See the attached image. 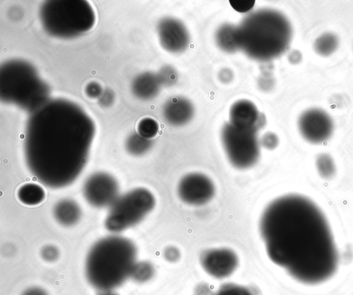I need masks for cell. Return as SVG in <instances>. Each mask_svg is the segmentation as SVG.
<instances>
[{"mask_svg": "<svg viewBox=\"0 0 353 295\" xmlns=\"http://www.w3.org/2000/svg\"><path fill=\"white\" fill-rule=\"evenodd\" d=\"M259 230L270 259L297 282L323 284L337 272L339 255L330 225L308 197L289 194L264 210Z\"/></svg>", "mask_w": 353, "mask_h": 295, "instance_id": "1", "label": "cell"}, {"mask_svg": "<svg viewBox=\"0 0 353 295\" xmlns=\"http://www.w3.org/2000/svg\"><path fill=\"white\" fill-rule=\"evenodd\" d=\"M92 119L77 104L48 101L28 121L24 154L32 174L42 184L60 188L83 171L94 136Z\"/></svg>", "mask_w": 353, "mask_h": 295, "instance_id": "2", "label": "cell"}, {"mask_svg": "<svg viewBox=\"0 0 353 295\" xmlns=\"http://www.w3.org/2000/svg\"><path fill=\"white\" fill-rule=\"evenodd\" d=\"M237 28L240 50L248 57L261 61L281 55L292 37L289 20L272 9H260L248 14Z\"/></svg>", "mask_w": 353, "mask_h": 295, "instance_id": "3", "label": "cell"}, {"mask_svg": "<svg viewBox=\"0 0 353 295\" xmlns=\"http://www.w3.org/2000/svg\"><path fill=\"white\" fill-rule=\"evenodd\" d=\"M137 258V247L128 238L110 236L97 241L85 260V275L94 287L111 291L130 276Z\"/></svg>", "mask_w": 353, "mask_h": 295, "instance_id": "4", "label": "cell"}, {"mask_svg": "<svg viewBox=\"0 0 353 295\" xmlns=\"http://www.w3.org/2000/svg\"><path fill=\"white\" fill-rule=\"evenodd\" d=\"M0 75L2 101L33 112L48 101V86L31 64L10 60L1 65Z\"/></svg>", "mask_w": 353, "mask_h": 295, "instance_id": "5", "label": "cell"}, {"mask_svg": "<svg viewBox=\"0 0 353 295\" xmlns=\"http://www.w3.org/2000/svg\"><path fill=\"white\" fill-rule=\"evenodd\" d=\"M40 19L46 31L60 38H72L89 31L95 15L85 1H49L40 10Z\"/></svg>", "mask_w": 353, "mask_h": 295, "instance_id": "6", "label": "cell"}, {"mask_svg": "<svg viewBox=\"0 0 353 295\" xmlns=\"http://www.w3.org/2000/svg\"><path fill=\"white\" fill-rule=\"evenodd\" d=\"M153 194L144 187H137L119 195L109 207L105 227L119 233L140 223L154 207Z\"/></svg>", "mask_w": 353, "mask_h": 295, "instance_id": "7", "label": "cell"}, {"mask_svg": "<svg viewBox=\"0 0 353 295\" xmlns=\"http://www.w3.org/2000/svg\"><path fill=\"white\" fill-rule=\"evenodd\" d=\"M223 149L230 163L245 170L253 166L260 156V141L257 132L244 130L225 123L221 131Z\"/></svg>", "mask_w": 353, "mask_h": 295, "instance_id": "8", "label": "cell"}, {"mask_svg": "<svg viewBox=\"0 0 353 295\" xmlns=\"http://www.w3.org/2000/svg\"><path fill=\"white\" fill-rule=\"evenodd\" d=\"M119 185L111 174L97 172L91 174L83 185L87 202L97 208L110 207L119 196Z\"/></svg>", "mask_w": 353, "mask_h": 295, "instance_id": "9", "label": "cell"}, {"mask_svg": "<svg viewBox=\"0 0 353 295\" xmlns=\"http://www.w3.org/2000/svg\"><path fill=\"white\" fill-rule=\"evenodd\" d=\"M298 127L303 139L313 144L327 141L334 130V123L330 116L319 108L304 111L299 118Z\"/></svg>", "mask_w": 353, "mask_h": 295, "instance_id": "10", "label": "cell"}, {"mask_svg": "<svg viewBox=\"0 0 353 295\" xmlns=\"http://www.w3.org/2000/svg\"><path fill=\"white\" fill-rule=\"evenodd\" d=\"M178 195L185 203L202 205L208 203L214 196L215 186L206 175L192 172L185 175L179 181Z\"/></svg>", "mask_w": 353, "mask_h": 295, "instance_id": "11", "label": "cell"}, {"mask_svg": "<svg viewBox=\"0 0 353 295\" xmlns=\"http://www.w3.org/2000/svg\"><path fill=\"white\" fill-rule=\"evenodd\" d=\"M157 34L163 48L171 53L183 52L190 41V36L185 25L173 17H165L159 22Z\"/></svg>", "mask_w": 353, "mask_h": 295, "instance_id": "12", "label": "cell"}, {"mask_svg": "<svg viewBox=\"0 0 353 295\" xmlns=\"http://www.w3.org/2000/svg\"><path fill=\"white\" fill-rule=\"evenodd\" d=\"M200 263L208 274L216 278H223L235 271L239 265V258L230 249L214 248L201 253Z\"/></svg>", "mask_w": 353, "mask_h": 295, "instance_id": "13", "label": "cell"}, {"mask_svg": "<svg viewBox=\"0 0 353 295\" xmlns=\"http://www.w3.org/2000/svg\"><path fill=\"white\" fill-rule=\"evenodd\" d=\"M229 123L244 130L258 131L265 123V118L255 104L248 99L234 102L229 112Z\"/></svg>", "mask_w": 353, "mask_h": 295, "instance_id": "14", "label": "cell"}, {"mask_svg": "<svg viewBox=\"0 0 353 295\" xmlns=\"http://www.w3.org/2000/svg\"><path fill=\"white\" fill-rule=\"evenodd\" d=\"M194 114L191 101L183 96H172L163 108V116L167 123L179 127L188 123Z\"/></svg>", "mask_w": 353, "mask_h": 295, "instance_id": "15", "label": "cell"}, {"mask_svg": "<svg viewBox=\"0 0 353 295\" xmlns=\"http://www.w3.org/2000/svg\"><path fill=\"white\" fill-rule=\"evenodd\" d=\"M161 85L157 74L145 72L138 75L133 80L132 90L137 98L142 100H150L158 94Z\"/></svg>", "mask_w": 353, "mask_h": 295, "instance_id": "16", "label": "cell"}, {"mask_svg": "<svg viewBox=\"0 0 353 295\" xmlns=\"http://www.w3.org/2000/svg\"><path fill=\"white\" fill-rule=\"evenodd\" d=\"M53 214L59 224L66 227L72 226L81 218V210L75 201L63 199L54 205Z\"/></svg>", "mask_w": 353, "mask_h": 295, "instance_id": "17", "label": "cell"}, {"mask_svg": "<svg viewBox=\"0 0 353 295\" xmlns=\"http://www.w3.org/2000/svg\"><path fill=\"white\" fill-rule=\"evenodd\" d=\"M218 47L223 52L233 53L240 49L237 26L224 23L220 26L215 34Z\"/></svg>", "mask_w": 353, "mask_h": 295, "instance_id": "18", "label": "cell"}, {"mask_svg": "<svg viewBox=\"0 0 353 295\" xmlns=\"http://www.w3.org/2000/svg\"><path fill=\"white\" fill-rule=\"evenodd\" d=\"M17 198L19 201L29 206L37 205L45 199V191L39 184L26 183L17 190Z\"/></svg>", "mask_w": 353, "mask_h": 295, "instance_id": "19", "label": "cell"}, {"mask_svg": "<svg viewBox=\"0 0 353 295\" xmlns=\"http://www.w3.org/2000/svg\"><path fill=\"white\" fill-rule=\"evenodd\" d=\"M152 143L151 139H147L137 133H134L127 138L125 146L127 152L133 156H141L150 150Z\"/></svg>", "mask_w": 353, "mask_h": 295, "instance_id": "20", "label": "cell"}, {"mask_svg": "<svg viewBox=\"0 0 353 295\" xmlns=\"http://www.w3.org/2000/svg\"><path fill=\"white\" fill-rule=\"evenodd\" d=\"M338 37L333 33L326 32L318 37L314 43V48L316 53L321 56H329L337 49Z\"/></svg>", "mask_w": 353, "mask_h": 295, "instance_id": "21", "label": "cell"}, {"mask_svg": "<svg viewBox=\"0 0 353 295\" xmlns=\"http://www.w3.org/2000/svg\"><path fill=\"white\" fill-rule=\"evenodd\" d=\"M316 167L319 176L326 180L334 178L336 173V167L332 157L325 153L318 155L316 159Z\"/></svg>", "mask_w": 353, "mask_h": 295, "instance_id": "22", "label": "cell"}, {"mask_svg": "<svg viewBox=\"0 0 353 295\" xmlns=\"http://www.w3.org/2000/svg\"><path fill=\"white\" fill-rule=\"evenodd\" d=\"M154 274V268L152 263L148 261H140L135 263L130 276L137 282L143 283L152 278Z\"/></svg>", "mask_w": 353, "mask_h": 295, "instance_id": "23", "label": "cell"}, {"mask_svg": "<svg viewBox=\"0 0 353 295\" xmlns=\"http://www.w3.org/2000/svg\"><path fill=\"white\" fill-rule=\"evenodd\" d=\"M157 121L151 117H145L141 119L137 124V134L147 139L154 138L159 132Z\"/></svg>", "mask_w": 353, "mask_h": 295, "instance_id": "24", "label": "cell"}, {"mask_svg": "<svg viewBox=\"0 0 353 295\" xmlns=\"http://www.w3.org/2000/svg\"><path fill=\"white\" fill-rule=\"evenodd\" d=\"M216 295H254L247 287L233 283L222 285Z\"/></svg>", "mask_w": 353, "mask_h": 295, "instance_id": "25", "label": "cell"}, {"mask_svg": "<svg viewBox=\"0 0 353 295\" xmlns=\"http://www.w3.org/2000/svg\"><path fill=\"white\" fill-rule=\"evenodd\" d=\"M161 85H172L174 84L177 79L176 70L170 66H164L157 74Z\"/></svg>", "mask_w": 353, "mask_h": 295, "instance_id": "26", "label": "cell"}, {"mask_svg": "<svg viewBox=\"0 0 353 295\" xmlns=\"http://www.w3.org/2000/svg\"><path fill=\"white\" fill-rule=\"evenodd\" d=\"M229 3L234 10L240 13H246L253 8L255 1L230 0Z\"/></svg>", "mask_w": 353, "mask_h": 295, "instance_id": "27", "label": "cell"}, {"mask_svg": "<svg viewBox=\"0 0 353 295\" xmlns=\"http://www.w3.org/2000/svg\"><path fill=\"white\" fill-rule=\"evenodd\" d=\"M260 144L266 149L273 150L279 144V138L273 132H267L261 138Z\"/></svg>", "mask_w": 353, "mask_h": 295, "instance_id": "28", "label": "cell"}, {"mask_svg": "<svg viewBox=\"0 0 353 295\" xmlns=\"http://www.w3.org/2000/svg\"><path fill=\"white\" fill-rule=\"evenodd\" d=\"M85 92L90 98L99 99L103 92L98 83L92 81L87 84L85 88Z\"/></svg>", "mask_w": 353, "mask_h": 295, "instance_id": "29", "label": "cell"}, {"mask_svg": "<svg viewBox=\"0 0 353 295\" xmlns=\"http://www.w3.org/2000/svg\"><path fill=\"white\" fill-rule=\"evenodd\" d=\"M58 249L53 245L45 246L41 250V256L47 261H54L59 256Z\"/></svg>", "mask_w": 353, "mask_h": 295, "instance_id": "30", "label": "cell"}, {"mask_svg": "<svg viewBox=\"0 0 353 295\" xmlns=\"http://www.w3.org/2000/svg\"><path fill=\"white\" fill-rule=\"evenodd\" d=\"M163 255L168 261L172 263L179 261L181 257L179 250L174 246L166 247L164 250Z\"/></svg>", "mask_w": 353, "mask_h": 295, "instance_id": "31", "label": "cell"}, {"mask_svg": "<svg viewBox=\"0 0 353 295\" xmlns=\"http://www.w3.org/2000/svg\"><path fill=\"white\" fill-rule=\"evenodd\" d=\"M114 100V94L110 90H105L99 98V103L104 107L110 106Z\"/></svg>", "mask_w": 353, "mask_h": 295, "instance_id": "32", "label": "cell"}, {"mask_svg": "<svg viewBox=\"0 0 353 295\" xmlns=\"http://www.w3.org/2000/svg\"><path fill=\"white\" fill-rule=\"evenodd\" d=\"M232 72L230 69H223L219 72V77L221 81L228 83L232 80Z\"/></svg>", "mask_w": 353, "mask_h": 295, "instance_id": "33", "label": "cell"}, {"mask_svg": "<svg viewBox=\"0 0 353 295\" xmlns=\"http://www.w3.org/2000/svg\"><path fill=\"white\" fill-rule=\"evenodd\" d=\"M22 295H48V294L44 289L34 287L26 289Z\"/></svg>", "mask_w": 353, "mask_h": 295, "instance_id": "34", "label": "cell"}, {"mask_svg": "<svg viewBox=\"0 0 353 295\" xmlns=\"http://www.w3.org/2000/svg\"><path fill=\"white\" fill-rule=\"evenodd\" d=\"M289 59L293 63H299L301 59V54L298 51H293L289 56Z\"/></svg>", "mask_w": 353, "mask_h": 295, "instance_id": "35", "label": "cell"}, {"mask_svg": "<svg viewBox=\"0 0 353 295\" xmlns=\"http://www.w3.org/2000/svg\"><path fill=\"white\" fill-rule=\"evenodd\" d=\"M99 295H117V294H116L113 292H111L110 291H108V292H103Z\"/></svg>", "mask_w": 353, "mask_h": 295, "instance_id": "36", "label": "cell"}]
</instances>
